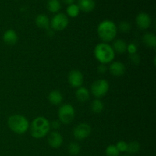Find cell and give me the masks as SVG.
Returning a JSON list of instances; mask_svg holds the SVG:
<instances>
[{
	"label": "cell",
	"mask_w": 156,
	"mask_h": 156,
	"mask_svg": "<svg viewBox=\"0 0 156 156\" xmlns=\"http://www.w3.org/2000/svg\"><path fill=\"white\" fill-rule=\"evenodd\" d=\"M129 59H130L131 62L135 65H138L140 62V57L137 53H134V54L129 55Z\"/></svg>",
	"instance_id": "cell-29"
},
{
	"label": "cell",
	"mask_w": 156,
	"mask_h": 156,
	"mask_svg": "<svg viewBox=\"0 0 156 156\" xmlns=\"http://www.w3.org/2000/svg\"><path fill=\"white\" fill-rule=\"evenodd\" d=\"M109 71L111 75L114 76H121L126 72V67L124 64L122 63L121 62H112L109 67Z\"/></svg>",
	"instance_id": "cell-12"
},
{
	"label": "cell",
	"mask_w": 156,
	"mask_h": 156,
	"mask_svg": "<svg viewBox=\"0 0 156 156\" xmlns=\"http://www.w3.org/2000/svg\"><path fill=\"white\" fill-rule=\"evenodd\" d=\"M62 2H63L65 4H67V5H72V4H74V2L75 0H62Z\"/></svg>",
	"instance_id": "cell-32"
},
{
	"label": "cell",
	"mask_w": 156,
	"mask_h": 156,
	"mask_svg": "<svg viewBox=\"0 0 156 156\" xmlns=\"http://www.w3.org/2000/svg\"><path fill=\"white\" fill-rule=\"evenodd\" d=\"M35 23L38 27L46 29V30H48L50 26V21L48 17L44 14H41L37 16L36 19H35Z\"/></svg>",
	"instance_id": "cell-15"
},
{
	"label": "cell",
	"mask_w": 156,
	"mask_h": 156,
	"mask_svg": "<svg viewBox=\"0 0 156 156\" xmlns=\"http://www.w3.org/2000/svg\"><path fill=\"white\" fill-rule=\"evenodd\" d=\"M47 9L52 13H57L61 9L59 0H49L47 2Z\"/></svg>",
	"instance_id": "cell-20"
},
{
	"label": "cell",
	"mask_w": 156,
	"mask_h": 156,
	"mask_svg": "<svg viewBox=\"0 0 156 156\" xmlns=\"http://www.w3.org/2000/svg\"><path fill=\"white\" fill-rule=\"evenodd\" d=\"M109 90V83L105 79H98L91 85V91L93 95L97 98L104 97Z\"/></svg>",
	"instance_id": "cell-6"
},
{
	"label": "cell",
	"mask_w": 156,
	"mask_h": 156,
	"mask_svg": "<svg viewBox=\"0 0 156 156\" xmlns=\"http://www.w3.org/2000/svg\"><path fill=\"white\" fill-rule=\"evenodd\" d=\"M143 44L148 47L155 48L156 46V37L152 33H146L143 37Z\"/></svg>",
	"instance_id": "cell-19"
},
{
	"label": "cell",
	"mask_w": 156,
	"mask_h": 156,
	"mask_svg": "<svg viewBox=\"0 0 156 156\" xmlns=\"http://www.w3.org/2000/svg\"><path fill=\"white\" fill-rule=\"evenodd\" d=\"M8 126L12 131L18 134H23L29 128V122L25 117L20 114L11 116L8 120Z\"/></svg>",
	"instance_id": "cell-4"
},
{
	"label": "cell",
	"mask_w": 156,
	"mask_h": 156,
	"mask_svg": "<svg viewBox=\"0 0 156 156\" xmlns=\"http://www.w3.org/2000/svg\"><path fill=\"white\" fill-rule=\"evenodd\" d=\"M81 147L80 146H79V143L73 142V143H69V145L68 146V152L70 155H79Z\"/></svg>",
	"instance_id": "cell-24"
},
{
	"label": "cell",
	"mask_w": 156,
	"mask_h": 156,
	"mask_svg": "<svg viewBox=\"0 0 156 156\" xmlns=\"http://www.w3.org/2000/svg\"><path fill=\"white\" fill-rule=\"evenodd\" d=\"M68 81L69 85L73 88H79L82 87L84 82L83 74L79 70H72L69 73Z\"/></svg>",
	"instance_id": "cell-9"
},
{
	"label": "cell",
	"mask_w": 156,
	"mask_h": 156,
	"mask_svg": "<svg viewBox=\"0 0 156 156\" xmlns=\"http://www.w3.org/2000/svg\"><path fill=\"white\" fill-rule=\"evenodd\" d=\"M91 133V126L88 123H80L73 129L74 137L78 140H83L90 136Z\"/></svg>",
	"instance_id": "cell-8"
},
{
	"label": "cell",
	"mask_w": 156,
	"mask_h": 156,
	"mask_svg": "<svg viewBox=\"0 0 156 156\" xmlns=\"http://www.w3.org/2000/svg\"><path fill=\"white\" fill-rule=\"evenodd\" d=\"M124 156H128V155H124Z\"/></svg>",
	"instance_id": "cell-33"
},
{
	"label": "cell",
	"mask_w": 156,
	"mask_h": 156,
	"mask_svg": "<svg viewBox=\"0 0 156 156\" xmlns=\"http://www.w3.org/2000/svg\"><path fill=\"white\" fill-rule=\"evenodd\" d=\"M105 154L107 156H119L120 152L118 151L115 145H110L106 148Z\"/></svg>",
	"instance_id": "cell-25"
},
{
	"label": "cell",
	"mask_w": 156,
	"mask_h": 156,
	"mask_svg": "<svg viewBox=\"0 0 156 156\" xmlns=\"http://www.w3.org/2000/svg\"><path fill=\"white\" fill-rule=\"evenodd\" d=\"M113 50H114V53H120V54H123L126 51V48H127V44H126V41H123L122 39H118L115 41L113 44Z\"/></svg>",
	"instance_id": "cell-18"
},
{
	"label": "cell",
	"mask_w": 156,
	"mask_h": 156,
	"mask_svg": "<svg viewBox=\"0 0 156 156\" xmlns=\"http://www.w3.org/2000/svg\"><path fill=\"white\" fill-rule=\"evenodd\" d=\"M152 23L150 16L146 12H141L136 18V24L141 30H146L149 28Z\"/></svg>",
	"instance_id": "cell-10"
},
{
	"label": "cell",
	"mask_w": 156,
	"mask_h": 156,
	"mask_svg": "<svg viewBox=\"0 0 156 156\" xmlns=\"http://www.w3.org/2000/svg\"><path fill=\"white\" fill-rule=\"evenodd\" d=\"M80 12V9H79V6L76 4H72L68 5L66 9V13L71 18H76L79 15Z\"/></svg>",
	"instance_id": "cell-21"
},
{
	"label": "cell",
	"mask_w": 156,
	"mask_h": 156,
	"mask_svg": "<svg viewBox=\"0 0 156 156\" xmlns=\"http://www.w3.org/2000/svg\"><path fill=\"white\" fill-rule=\"evenodd\" d=\"M3 41L8 45H14L18 41V34L12 29L7 30L3 34Z\"/></svg>",
	"instance_id": "cell-14"
},
{
	"label": "cell",
	"mask_w": 156,
	"mask_h": 156,
	"mask_svg": "<svg viewBox=\"0 0 156 156\" xmlns=\"http://www.w3.org/2000/svg\"><path fill=\"white\" fill-rule=\"evenodd\" d=\"M59 121L65 124H69L72 123L75 117L74 108L71 105L65 104L59 108L58 111Z\"/></svg>",
	"instance_id": "cell-5"
},
{
	"label": "cell",
	"mask_w": 156,
	"mask_h": 156,
	"mask_svg": "<svg viewBox=\"0 0 156 156\" xmlns=\"http://www.w3.org/2000/svg\"><path fill=\"white\" fill-rule=\"evenodd\" d=\"M47 141H48V144L50 145V147L53 148V149H57L62 146L63 140H62V136L60 133L54 131L49 134Z\"/></svg>",
	"instance_id": "cell-11"
},
{
	"label": "cell",
	"mask_w": 156,
	"mask_h": 156,
	"mask_svg": "<svg viewBox=\"0 0 156 156\" xmlns=\"http://www.w3.org/2000/svg\"><path fill=\"white\" fill-rule=\"evenodd\" d=\"M49 101L53 105H60L63 100V97L61 92L58 90H53L49 94L48 96Z\"/></svg>",
	"instance_id": "cell-17"
},
{
	"label": "cell",
	"mask_w": 156,
	"mask_h": 156,
	"mask_svg": "<svg viewBox=\"0 0 156 156\" xmlns=\"http://www.w3.org/2000/svg\"><path fill=\"white\" fill-rule=\"evenodd\" d=\"M76 97L79 102H86L90 98L89 91L85 87H79L76 91Z\"/></svg>",
	"instance_id": "cell-16"
},
{
	"label": "cell",
	"mask_w": 156,
	"mask_h": 156,
	"mask_svg": "<svg viewBox=\"0 0 156 156\" xmlns=\"http://www.w3.org/2000/svg\"><path fill=\"white\" fill-rule=\"evenodd\" d=\"M117 33V27L115 23L110 20H105L98 26V34L105 42L112 41L116 37Z\"/></svg>",
	"instance_id": "cell-1"
},
{
	"label": "cell",
	"mask_w": 156,
	"mask_h": 156,
	"mask_svg": "<svg viewBox=\"0 0 156 156\" xmlns=\"http://www.w3.org/2000/svg\"><path fill=\"white\" fill-rule=\"evenodd\" d=\"M94 54L96 59L101 64H107L112 62L115 57V53L112 47L106 43L98 44L94 50Z\"/></svg>",
	"instance_id": "cell-3"
},
{
	"label": "cell",
	"mask_w": 156,
	"mask_h": 156,
	"mask_svg": "<svg viewBox=\"0 0 156 156\" xmlns=\"http://www.w3.org/2000/svg\"><path fill=\"white\" fill-rule=\"evenodd\" d=\"M50 127H52L53 129H58L60 128L61 122L59 121V120H53V121H52L51 123H50Z\"/></svg>",
	"instance_id": "cell-30"
},
{
	"label": "cell",
	"mask_w": 156,
	"mask_h": 156,
	"mask_svg": "<svg viewBox=\"0 0 156 156\" xmlns=\"http://www.w3.org/2000/svg\"><path fill=\"white\" fill-rule=\"evenodd\" d=\"M107 70H108V68H107V66L105 64H101V65H99L98 67V72L100 74H105L107 72Z\"/></svg>",
	"instance_id": "cell-31"
},
{
	"label": "cell",
	"mask_w": 156,
	"mask_h": 156,
	"mask_svg": "<svg viewBox=\"0 0 156 156\" xmlns=\"http://www.w3.org/2000/svg\"><path fill=\"white\" fill-rule=\"evenodd\" d=\"M78 6L80 11L88 13L92 12L95 8V1L94 0H79Z\"/></svg>",
	"instance_id": "cell-13"
},
{
	"label": "cell",
	"mask_w": 156,
	"mask_h": 156,
	"mask_svg": "<svg viewBox=\"0 0 156 156\" xmlns=\"http://www.w3.org/2000/svg\"><path fill=\"white\" fill-rule=\"evenodd\" d=\"M30 129V134L34 138H43L50 132V122L45 117H38L32 121Z\"/></svg>",
	"instance_id": "cell-2"
},
{
	"label": "cell",
	"mask_w": 156,
	"mask_h": 156,
	"mask_svg": "<svg viewBox=\"0 0 156 156\" xmlns=\"http://www.w3.org/2000/svg\"><path fill=\"white\" fill-rule=\"evenodd\" d=\"M69 24V19L63 13H57L53 17L50 21V26L53 30L61 31L65 30Z\"/></svg>",
	"instance_id": "cell-7"
},
{
	"label": "cell",
	"mask_w": 156,
	"mask_h": 156,
	"mask_svg": "<svg viewBox=\"0 0 156 156\" xmlns=\"http://www.w3.org/2000/svg\"><path fill=\"white\" fill-rule=\"evenodd\" d=\"M127 144L126 142L124 141H119L117 143V145H115L116 147L117 148L118 151L120 152H126V149H127Z\"/></svg>",
	"instance_id": "cell-27"
},
{
	"label": "cell",
	"mask_w": 156,
	"mask_h": 156,
	"mask_svg": "<svg viewBox=\"0 0 156 156\" xmlns=\"http://www.w3.org/2000/svg\"><path fill=\"white\" fill-rule=\"evenodd\" d=\"M91 108L92 112H94V114H99V113L101 112L104 109V104L99 99H95L92 101L91 105Z\"/></svg>",
	"instance_id": "cell-22"
},
{
	"label": "cell",
	"mask_w": 156,
	"mask_h": 156,
	"mask_svg": "<svg viewBox=\"0 0 156 156\" xmlns=\"http://www.w3.org/2000/svg\"><path fill=\"white\" fill-rule=\"evenodd\" d=\"M126 51L130 54H134V53H136L137 52V47L135 44L133 43H131L129 45H127V48H126Z\"/></svg>",
	"instance_id": "cell-28"
},
{
	"label": "cell",
	"mask_w": 156,
	"mask_h": 156,
	"mask_svg": "<svg viewBox=\"0 0 156 156\" xmlns=\"http://www.w3.org/2000/svg\"><path fill=\"white\" fill-rule=\"evenodd\" d=\"M119 29L123 33H128L131 29V24L128 21H121L119 24Z\"/></svg>",
	"instance_id": "cell-26"
},
{
	"label": "cell",
	"mask_w": 156,
	"mask_h": 156,
	"mask_svg": "<svg viewBox=\"0 0 156 156\" xmlns=\"http://www.w3.org/2000/svg\"><path fill=\"white\" fill-rule=\"evenodd\" d=\"M140 145L138 142L133 141L127 144V149L126 152L129 154H136L140 152Z\"/></svg>",
	"instance_id": "cell-23"
}]
</instances>
